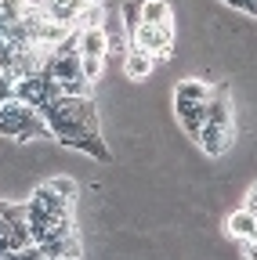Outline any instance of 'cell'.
I'll list each match as a JSON object with an SVG mask.
<instances>
[{
	"mask_svg": "<svg viewBox=\"0 0 257 260\" xmlns=\"http://www.w3.org/2000/svg\"><path fill=\"white\" fill-rule=\"evenodd\" d=\"M224 4L236 11H246V15H257V0H224Z\"/></svg>",
	"mask_w": 257,
	"mask_h": 260,
	"instance_id": "obj_16",
	"label": "cell"
},
{
	"mask_svg": "<svg viewBox=\"0 0 257 260\" xmlns=\"http://www.w3.org/2000/svg\"><path fill=\"white\" fill-rule=\"evenodd\" d=\"M123 69H127L131 80H145L156 69V54L145 51V47H138V44H131V47H127V58H123Z\"/></svg>",
	"mask_w": 257,
	"mask_h": 260,
	"instance_id": "obj_7",
	"label": "cell"
},
{
	"mask_svg": "<svg viewBox=\"0 0 257 260\" xmlns=\"http://www.w3.org/2000/svg\"><path fill=\"white\" fill-rule=\"evenodd\" d=\"M0 134L15 138V141H33V138H54L51 134V123L40 109L25 105L22 98H8L0 105Z\"/></svg>",
	"mask_w": 257,
	"mask_h": 260,
	"instance_id": "obj_1",
	"label": "cell"
},
{
	"mask_svg": "<svg viewBox=\"0 0 257 260\" xmlns=\"http://www.w3.org/2000/svg\"><path fill=\"white\" fill-rule=\"evenodd\" d=\"M29 203L40 206V210H47V213H58V217H73V203H76V199L62 195V191L47 181V184H40V188L33 191V199H29Z\"/></svg>",
	"mask_w": 257,
	"mask_h": 260,
	"instance_id": "obj_5",
	"label": "cell"
},
{
	"mask_svg": "<svg viewBox=\"0 0 257 260\" xmlns=\"http://www.w3.org/2000/svg\"><path fill=\"white\" fill-rule=\"evenodd\" d=\"M44 4V11L54 18V22H62V25H69V29H76V22H80V15L94 4V0H40Z\"/></svg>",
	"mask_w": 257,
	"mask_h": 260,
	"instance_id": "obj_6",
	"label": "cell"
},
{
	"mask_svg": "<svg viewBox=\"0 0 257 260\" xmlns=\"http://www.w3.org/2000/svg\"><path fill=\"white\" fill-rule=\"evenodd\" d=\"M243 253H246V260H257V242H243Z\"/></svg>",
	"mask_w": 257,
	"mask_h": 260,
	"instance_id": "obj_17",
	"label": "cell"
},
{
	"mask_svg": "<svg viewBox=\"0 0 257 260\" xmlns=\"http://www.w3.org/2000/svg\"><path fill=\"white\" fill-rule=\"evenodd\" d=\"M199 148L210 155V159H217V155H224L232 148V126H221V123H203V130H199Z\"/></svg>",
	"mask_w": 257,
	"mask_h": 260,
	"instance_id": "obj_4",
	"label": "cell"
},
{
	"mask_svg": "<svg viewBox=\"0 0 257 260\" xmlns=\"http://www.w3.org/2000/svg\"><path fill=\"white\" fill-rule=\"evenodd\" d=\"M40 253L44 256H76L80 260V235H76V228H73V232L69 235H58V239H51V242H44L40 246Z\"/></svg>",
	"mask_w": 257,
	"mask_h": 260,
	"instance_id": "obj_9",
	"label": "cell"
},
{
	"mask_svg": "<svg viewBox=\"0 0 257 260\" xmlns=\"http://www.w3.org/2000/svg\"><path fill=\"white\" fill-rule=\"evenodd\" d=\"M224 228H229V235L239 239V242H257V213H250L246 206L224 220Z\"/></svg>",
	"mask_w": 257,
	"mask_h": 260,
	"instance_id": "obj_8",
	"label": "cell"
},
{
	"mask_svg": "<svg viewBox=\"0 0 257 260\" xmlns=\"http://www.w3.org/2000/svg\"><path fill=\"white\" fill-rule=\"evenodd\" d=\"M8 239H11V246H15V249L37 246V242H33V232H29V217H25V220H11V224H8Z\"/></svg>",
	"mask_w": 257,
	"mask_h": 260,
	"instance_id": "obj_12",
	"label": "cell"
},
{
	"mask_svg": "<svg viewBox=\"0 0 257 260\" xmlns=\"http://www.w3.org/2000/svg\"><path fill=\"white\" fill-rule=\"evenodd\" d=\"M0 235H8V220L4 217H0Z\"/></svg>",
	"mask_w": 257,
	"mask_h": 260,
	"instance_id": "obj_18",
	"label": "cell"
},
{
	"mask_svg": "<svg viewBox=\"0 0 257 260\" xmlns=\"http://www.w3.org/2000/svg\"><path fill=\"white\" fill-rule=\"evenodd\" d=\"M0 217H4L8 224L11 220H25L29 217V203H0Z\"/></svg>",
	"mask_w": 257,
	"mask_h": 260,
	"instance_id": "obj_14",
	"label": "cell"
},
{
	"mask_svg": "<svg viewBox=\"0 0 257 260\" xmlns=\"http://www.w3.org/2000/svg\"><path fill=\"white\" fill-rule=\"evenodd\" d=\"M174 112H178V123L185 126V134L196 141L199 130L207 123V102H188V98H174Z\"/></svg>",
	"mask_w": 257,
	"mask_h": 260,
	"instance_id": "obj_3",
	"label": "cell"
},
{
	"mask_svg": "<svg viewBox=\"0 0 257 260\" xmlns=\"http://www.w3.org/2000/svg\"><path fill=\"white\" fill-rule=\"evenodd\" d=\"M141 22H149V25L170 22V4H167V0H145V4H141Z\"/></svg>",
	"mask_w": 257,
	"mask_h": 260,
	"instance_id": "obj_11",
	"label": "cell"
},
{
	"mask_svg": "<svg viewBox=\"0 0 257 260\" xmlns=\"http://www.w3.org/2000/svg\"><path fill=\"white\" fill-rule=\"evenodd\" d=\"M214 90H217V87H210V83H203V80H181V83L174 87V98H188V102H210Z\"/></svg>",
	"mask_w": 257,
	"mask_h": 260,
	"instance_id": "obj_10",
	"label": "cell"
},
{
	"mask_svg": "<svg viewBox=\"0 0 257 260\" xmlns=\"http://www.w3.org/2000/svg\"><path fill=\"white\" fill-rule=\"evenodd\" d=\"M15 83H18V80H15L11 73H0V105H4L8 98H15Z\"/></svg>",
	"mask_w": 257,
	"mask_h": 260,
	"instance_id": "obj_15",
	"label": "cell"
},
{
	"mask_svg": "<svg viewBox=\"0 0 257 260\" xmlns=\"http://www.w3.org/2000/svg\"><path fill=\"white\" fill-rule=\"evenodd\" d=\"M44 260H76V256H44Z\"/></svg>",
	"mask_w": 257,
	"mask_h": 260,
	"instance_id": "obj_19",
	"label": "cell"
},
{
	"mask_svg": "<svg viewBox=\"0 0 257 260\" xmlns=\"http://www.w3.org/2000/svg\"><path fill=\"white\" fill-rule=\"evenodd\" d=\"M131 44L152 51L156 58H167L170 47H174V22H163V25H149V22H141V25L131 32Z\"/></svg>",
	"mask_w": 257,
	"mask_h": 260,
	"instance_id": "obj_2",
	"label": "cell"
},
{
	"mask_svg": "<svg viewBox=\"0 0 257 260\" xmlns=\"http://www.w3.org/2000/svg\"><path fill=\"white\" fill-rule=\"evenodd\" d=\"M141 4H145V0H127V4H123V25H127V32H134L141 25Z\"/></svg>",
	"mask_w": 257,
	"mask_h": 260,
	"instance_id": "obj_13",
	"label": "cell"
}]
</instances>
